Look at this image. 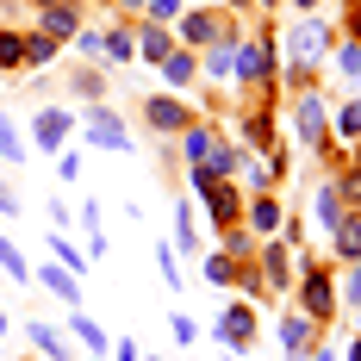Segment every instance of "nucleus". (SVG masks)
<instances>
[{
  "mask_svg": "<svg viewBox=\"0 0 361 361\" xmlns=\"http://www.w3.org/2000/svg\"><path fill=\"white\" fill-rule=\"evenodd\" d=\"M299 305H305V318H336V281H330V268H318L312 255H299Z\"/></svg>",
  "mask_w": 361,
  "mask_h": 361,
  "instance_id": "obj_1",
  "label": "nucleus"
},
{
  "mask_svg": "<svg viewBox=\"0 0 361 361\" xmlns=\"http://www.w3.org/2000/svg\"><path fill=\"white\" fill-rule=\"evenodd\" d=\"M144 125L156 131V137H180L187 125H200V106L180 100V94H149L144 100Z\"/></svg>",
  "mask_w": 361,
  "mask_h": 361,
  "instance_id": "obj_2",
  "label": "nucleus"
},
{
  "mask_svg": "<svg viewBox=\"0 0 361 361\" xmlns=\"http://www.w3.org/2000/svg\"><path fill=\"white\" fill-rule=\"evenodd\" d=\"M281 44H287V50H281V63H305V69H312V63H324V50H330V25L305 13V19L281 37Z\"/></svg>",
  "mask_w": 361,
  "mask_h": 361,
  "instance_id": "obj_3",
  "label": "nucleus"
},
{
  "mask_svg": "<svg viewBox=\"0 0 361 361\" xmlns=\"http://www.w3.org/2000/svg\"><path fill=\"white\" fill-rule=\"evenodd\" d=\"M193 193L206 200V212H212V224H224V231H231V224L243 218V193H237L231 180H218V175H206V169H193Z\"/></svg>",
  "mask_w": 361,
  "mask_h": 361,
  "instance_id": "obj_4",
  "label": "nucleus"
},
{
  "mask_svg": "<svg viewBox=\"0 0 361 361\" xmlns=\"http://www.w3.org/2000/svg\"><path fill=\"white\" fill-rule=\"evenodd\" d=\"M218 37H237L231 13H212V6L180 13V50H206V44H218Z\"/></svg>",
  "mask_w": 361,
  "mask_h": 361,
  "instance_id": "obj_5",
  "label": "nucleus"
},
{
  "mask_svg": "<svg viewBox=\"0 0 361 361\" xmlns=\"http://www.w3.org/2000/svg\"><path fill=\"white\" fill-rule=\"evenodd\" d=\"M231 75H237L243 87H262V81L274 75V44H268V37H237V56H231Z\"/></svg>",
  "mask_w": 361,
  "mask_h": 361,
  "instance_id": "obj_6",
  "label": "nucleus"
},
{
  "mask_svg": "<svg viewBox=\"0 0 361 361\" xmlns=\"http://www.w3.org/2000/svg\"><path fill=\"white\" fill-rule=\"evenodd\" d=\"M255 274H262V293H268V299H281V293L293 287V243H274V237H268V243L255 250Z\"/></svg>",
  "mask_w": 361,
  "mask_h": 361,
  "instance_id": "obj_7",
  "label": "nucleus"
},
{
  "mask_svg": "<svg viewBox=\"0 0 361 361\" xmlns=\"http://www.w3.org/2000/svg\"><path fill=\"white\" fill-rule=\"evenodd\" d=\"M293 131H299L305 149H330V137H324V94H299V100H293ZM330 156H343V149H330Z\"/></svg>",
  "mask_w": 361,
  "mask_h": 361,
  "instance_id": "obj_8",
  "label": "nucleus"
},
{
  "mask_svg": "<svg viewBox=\"0 0 361 361\" xmlns=\"http://www.w3.org/2000/svg\"><path fill=\"white\" fill-rule=\"evenodd\" d=\"M87 144L94 149H131V131H125V118H118L106 100L87 112Z\"/></svg>",
  "mask_w": 361,
  "mask_h": 361,
  "instance_id": "obj_9",
  "label": "nucleus"
},
{
  "mask_svg": "<svg viewBox=\"0 0 361 361\" xmlns=\"http://www.w3.org/2000/svg\"><path fill=\"white\" fill-rule=\"evenodd\" d=\"M312 349H318V318L287 312V318H281V355H287V361H305Z\"/></svg>",
  "mask_w": 361,
  "mask_h": 361,
  "instance_id": "obj_10",
  "label": "nucleus"
},
{
  "mask_svg": "<svg viewBox=\"0 0 361 361\" xmlns=\"http://www.w3.org/2000/svg\"><path fill=\"white\" fill-rule=\"evenodd\" d=\"M218 343H224L231 355H243V349L255 343V312L243 305V299H237V305H224V318H218Z\"/></svg>",
  "mask_w": 361,
  "mask_h": 361,
  "instance_id": "obj_11",
  "label": "nucleus"
},
{
  "mask_svg": "<svg viewBox=\"0 0 361 361\" xmlns=\"http://www.w3.org/2000/svg\"><path fill=\"white\" fill-rule=\"evenodd\" d=\"M37 32L56 37V44L75 37V32H81V6H75V0H69V6H44V13H37Z\"/></svg>",
  "mask_w": 361,
  "mask_h": 361,
  "instance_id": "obj_12",
  "label": "nucleus"
},
{
  "mask_svg": "<svg viewBox=\"0 0 361 361\" xmlns=\"http://www.w3.org/2000/svg\"><path fill=\"white\" fill-rule=\"evenodd\" d=\"M349 212V206H343V187H336V180H318V193H312V218H318V224H324V231H336V218Z\"/></svg>",
  "mask_w": 361,
  "mask_h": 361,
  "instance_id": "obj_13",
  "label": "nucleus"
},
{
  "mask_svg": "<svg viewBox=\"0 0 361 361\" xmlns=\"http://www.w3.org/2000/svg\"><path fill=\"white\" fill-rule=\"evenodd\" d=\"M25 336H32V349H37L44 361H69V336H63V330H50L44 318H32V324H25Z\"/></svg>",
  "mask_w": 361,
  "mask_h": 361,
  "instance_id": "obj_14",
  "label": "nucleus"
},
{
  "mask_svg": "<svg viewBox=\"0 0 361 361\" xmlns=\"http://www.w3.org/2000/svg\"><path fill=\"white\" fill-rule=\"evenodd\" d=\"M32 137H37V149H56L63 137H69V112H56V106H44L32 118Z\"/></svg>",
  "mask_w": 361,
  "mask_h": 361,
  "instance_id": "obj_15",
  "label": "nucleus"
},
{
  "mask_svg": "<svg viewBox=\"0 0 361 361\" xmlns=\"http://www.w3.org/2000/svg\"><path fill=\"white\" fill-rule=\"evenodd\" d=\"M37 281H44V287L56 293V299H63V305H81V274H69V268H63V262H56V268H50V262H44V268H37Z\"/></svg>",
  "mask_w": 361,
  "mask_h": 361,
  "instance_id": "obj_16",
  "label": "nucleus"
},
{
  "mask_svg": "<svg viewBox=\"0 0 361 361\" xmlns=\"http://www.w3.org/2000/svg\"><path fill=\"white\" fill-rule=\"evenodd\" d=\"M243 212H250V231H262V237H274L281 224H287V212L268 200V193H255V200H243Z\"/></svg>",
  "mask_w": 361,
  "mask_h": 361,
  "instance_id": "obj_17",
  "label": "nucleus"
},
{
  "mask_svg": "<svg viewBox=\"0 0 361 361\" xmlns=\"http://www.w3.org/2000/svg\"><path fill=\"white\" fill-rule=\"evenodd\" d=\"M131 56H137V32H118V25H106V44H100V63L125 69Z\"/></svg>",
  "mask_w": 361,
  "mask_h": 361,
  "instance_id": "obj_18",
  "label": "nucleus"
},
{
  "mask_svg": "<svg viewBox=\"0 0 361 361\" xmlns=\"http://www.w3.org/2000/svg\"><path fill=\"white\" fill-rule=\"evenodd\" d=\"M330 237H336V262H361V218H355V212L336 218V231H330Z\"/></svg>",
  "mask_w": 361,
  "mask_h": 361,
  "instance_id": "obj_19",
  "label": "nucleus"
},
{
  "mask_svg": "<svg viewBox=\"0 0 361 361\" xmlns=\"http://www.w3.org/2000/svg\"><path fill=\"white\" fill-rule=\"evenodd\" d=\"M212 144H218V131H206V125H187V131H180V156H187V169H200V162L212 156Z\"/></svg>",
  "mask_w": 361,
  "mask_h": 361,
  "instance_id": "obj_20",
  "label": "nucleus"
},
{
  "mask_svg": "<svg viewBox=\"0 0 361 361\" xmlns=\"http://www.w3.org/2000/svg\"><path fill=\"white\" fill-rule=\"evenodd\" d=\"M162 75H169V87H187V81H193V75H200V56H193V50H169V56H162Z\"/></svg>",
  "mask_w": 361,
  "mask_h": 361,
  "instance_id": "obj_21",
  "label": "nucleus"
},
{
  "mask_svg": "<svg viewBox=\"0 0 361 361\" xmlns=\"http://www.w3.org/2000/svg\"><path fill=\"white\" fill-rule=\"evenodd\" d=\"M75 100H106V63H94V69H75L69 75Z\"/></svg>",
  "mask_w": 361,
  "mask_h": 361,
  "instance_id": "obj_22",
  "label": "nucleus"
},
{
  "mask_svg": "<svg viewBox=\"0 0 361 361\" xmlns=\"http://www.w3.org/2000/svg\"><path fill=\"white\" fill-rule=\"evenodd\" d=\"M243 144L250 149H268V156H274V125H268V112H243Z\"/></svg>",
  "mask_w": 361,
  "mask_h": 361,
  "instance_id": "obj_23",
  "label": "nucleus"
},
{
  "mask_svg": "<svg viewBox=\"0 0 361 361\" xmlns=\"http://www.w3.org/2000/svg\"><path fill=\"white\" fill-rule=\"evenodd\" d=\"M169 50H175V37L162 32V25H144V32H137V56H144V63H162Z\"/></svg>",
  "mask_w": 361,
  "mask_h": 361,
  "instance_id": "obj_24",
  "label": "nucleus"
},
{
  "mask_svg": "<svg viewBox=\"0 0 361 361\" xmlns=\"http://www.w3.org/2000/svg\"><path fill=\"white\" fill-rule=\"evenodd\" d=\"M175 250L200 255V231H193V206L187 200H175Z\"/></svg>",
  "mask_w": 361,
  "mask_h": 361,
  "instance_id": "obj_25",
  "label": "nucleus"
},
{
  "mask_svg": "<svg viewBox=\"0 0 361 361\" xmlns=\"http://www.w3.org/2000/svg\"><path fill=\"white\" fill-rule=\"evenodd\" d=\"M56 50H63V44H56V37H44V32H32V37H25V69H50V63H56Z\"/></svg>",
  "mask_w": 361,
  "mask_h": 361,
  "instance_id": "obj_26",
  "label": "nucleus"
},
{
  "mask_svg": "<svg viewBox=\"0 0 361 361\" xmlns=\"http://www.w3.org/2000/svg\"><path fill=\"white\" fill-rule=\"evenodd\" d=\"M336 75H343L349 87L361 81V44H355V37H343V44H336Z\"/></svg>",
  "mask_w": 361,
  "mask_h": 361,
  "instance_id": "obj_27",
  "label": "nucleus"
},
{
  "mask_svg": "<svg viewBox=\"0 0 361 361\" xmlns=\"http://www.w3.org/2000/svg\"><path fill=\"white\" fill-rule=\"evenodd\" d=\"M25 156H32V149L19 144V125H13V118L0 112V162H25Z\"/></svg>",
  "mask_w": 361,
  "mask_h": 361,
  "instance_id": "obj_28",
  "label": "nucleus"
},
{
  "mask_svg": "<svg viewBox=\"0 0 361 361\" xmlns=\"http://www.w3.org/2000/svg\"><path fill=\"white\" fill-rule=\"evenodd\" d=\"M231 56H237V37H218V44H206V75H231Z\"/></svg>",
  "mask_w": 361,
  "mask_h": 361,
  "instance_id": "obj_29",
  "label": "nucleus"
},
{
  "mask_svg": "<svg viewBox=\"0 0 361 361\" xmlns=\"http://www.w3.org/2000/svg\"><path fill=\"white\" fill-rule=\"evenodd\" d=\"M336 137H343V144L361 137V100H343V106H336Z\"/></svg>",
  "mask_w": 361,
  "mask_h": 361,
  "instance_id": "obj_30",
  "label": "nucleus"
},
{
  "mask_svg": "<svg viewBox=\"0 0 361 361\" xmlns=\"http://www.w3.org/2000/svg\"><path fill=\"white\" fill-rule=\"evenodd\" d=\"M0 69H25V37L0 25Z\"/></svg>",
  "mask_w": 361,
  "mask_h": 361,
  "instance_id": "obj_31",
  "label": "nucleus"
},
{
  "mask_svg": "<svg viewBox=\"0 0 361 361\" xmlns=\"http://www.w3.org/2000/svg\"><path fill=\"white\" fill-rule=\"evenodd\" d=\"M75 343H81V349H94V355H100V349H112V336L94 324V318H75Z\"/></svg>",
  "mask_w": 361,
  "mask_h": 361,
  "instance_id": "obj_32",
  "label": "nucleus"
},
{
  "mask_svg": "<svg viewBox=\"0 0 361 361\" xmlns=\"http://www.w3.org/2000/svg\"><path fill=\"white\" fill-rule=\"evenodd\" d=\"M0 268H6L13 281H32V268H25V255H19V243H13V237H0Z\"/></svg>",
  "mask_w": 361,
  "mask_h": 361,
  "instance_id": "obj_33",
  "label": "nucleus"
},
{
  "mask_svg": "<svg viewBox=\"0 0 361 361\" xmlns=\"http://www.w3.org/2000/svg\"><path fill=\"white\" fill-rule=\"evenodd\" d=\"M200 268H206V281H212V287H231V281H237V262H231V255H206Z\"/></svg>",
  "mask_w": 361,
  "mask_h": 361,
  "instance_id": "obj_34",
  "label": "nucleus"
},
{
  "mask_svg": "<svg viewBox=\"0 0 361 361\" xmlns=\"http://www.w3.org/2000/svg\"><path fill=\"white\" fill-rule=\"evenodd\" d=\"M224 255H231V262H255L250 231H237V224H231V231H224Z\"/></svg>",
  "mask_w": 361,
  "mask_h": 361,
  "instance_id": "obj_35",
  "label": "nucleus"
},
{
  "mask_svg": "<svg viewBox=\"0 0 361 361\" xmlns=\"http://www.w3.org/2000/svg\"><path fill=\"white\" fill-rule=\"evenodd\" d=\"M50 250H56V262H63L69 274H81V268H87V250H75L69 237H50Z\"/></svg>",
  "mask_w": 361,
  "mask_h": 361,
  "instance_id": "obj_36",
  "label": "nucleus"
},
{
  "mask_svg": "<svg viewBox=\"0 0 361 361\" xmlns=\"http://www.w3.org/2000/svg\"><path fill=\"white\" fill-rule=\"evenodd\" d=\"M237 175L250 180V187H268V180H274V162H250V149H243V162H237Z\"/></svg>",
  "mask_w": 361,
  "mask_h": 361,
  "instance_id": "obj_37",
  "label": "nucleus"
},
{
  "mask_svg": "<svg viewBox=\"0 0 361 361\" xmlns=\"http://www.w3.org/2000/svg\"><path fill=\"white\" fill-rule=\"evenodd\" d=\"M349 274H343V287H336V305L349 299V305H361V262H343Z\"/></svg>",
  "mask_w": 361,
  "mask_h": 361,
  "instance_id": "obj_38",
  "label": "nucleus"
},
{
  "mask_svg": "<svg viewBox=\"0 0 361 361\" xmlns=\"http://www.w3.org/2000/svg\"><path fill=\"white\" fill-rule=\"evenodd\" d=\"M336 187H343V200H361V156H355V169L336 175Z\"/></svg>",
  "mask_w": 361,
  "mask_h": 361,
  "instance_id": "obj_39",
  "label": "nucleus"
},
{
  "mask_svg": "<svg viewBox=\"0 0 361 361\" xmlns=\"http://www.w3.org/2000/svg\"><path fill=\"white\" fill-rule=\"evenodd\" d=\"M149 19H180V0H144Z\"/></svg>",
  "mask_w": 361,
  "mask_h": 361,
  "instance_id": "obj_40",
  "label": "nucleus"
},
{
  "mask_svg": "<svg viewBox=\"0 0 361 361\" xmlns=\"http://www.w3.org/2000/svg\"><path fill=\"white\" fill-rule=\"evenodd\" d=\"M156 262H162V274H169V287H180V268H175V250H156Z\"/></svg>",
  "mask_w": 361,
  "mask_h": 361,
  "instance_id": "obj_41",
  "label": "nucleus"
},
{
  "mask_svg": "<svg viewBox=\"0 0 361 361\" xmlns=\"http://www.w3.org/2000/svg\"><path fill=\"white\" fill-rule=\"evenodd\" d=\"M169 330H175V343H193V336H200V324H193V318H175Z\"/></svg>",
  "mask_w": 361,
  "mask_h": 361,
  "instance_id": "obj_42",
  "label": "nucleus"
},
{
  "mask_svg": "<svg viewBox=\"0 0 361 361\" xmlns=\"http://www.w3.org/2000/svg\"><path fill=\"white\" fill-rule=\"evenodd\" d=\"M13 212H19V193H13V187L0 180V218H13Z\"/></svg>",
  "mask_w": 361,
  "mask_h": 361,
  "instance_id": "obj_43",
  "label": "nucleus"
},
{
  "mask_svg": "<svg viewBox=\"0 0 361 361\" xmlns=\"http://www.w3.org/2000/svg\"><path fill=\"white\" fill-rule=\"evenodd\" d=\"M112 361H144V355H137V343H112Z\"/></svg>",
  "mask_w": 361,
  "mask_h": 361,
  "instance_id": "obj_44",
  "label": "nucleus"
},
{
  "mask_svg": "<svg viewBox=\"0 0 361 361\" xmlns=\"http://www.w3.org/2000/svg\"><path fill=\"white\" fill-rule=\"evenodd\" d=\"M305 361H343V355H336V349H312Z\"/></svg>",
  "mask_w": 361,
  "mask_h": 361,
  "instance_id": "obj_45",
  "label": "nucleus"
},
{
  "mask_svg": "<svg viewBox=\"0 0 361 361\" xmlns=\"http://www.w3.org/2000/svg\"><path fill=\"white\" fill-rule=\"evenodd\" d=\"M343 355H349V361H361V336H355V343H349V349H343Z\"/></svg>",
  "mask_w": 361,
  "mask_h": 361,
  "instance_id": "obj_46",
  "label": "nucleus"
},
{
  "mask_svg": "<svg viewBox=\"0 0 361 361\" xmlns=\"http://www.w3.org/2000/svg\"><path fill=\"white\" fill-rule=\"evenodd\" d=\"M118 6H125V13H144V0H118Z\"/></svg>",
  "mask_w": 361,
  "mask_h": 361,
  "instance_id": "obj_47",
  "label": "nucleus"
},
{
  "mask_svg": "<svg viewBox=\"0 0 361 361\" xmlns=\"http://www.w3.org/2000/svg\"><path fill=\"white\" fill-rule=\"evenodd\" d=\"M32 6H37V13H44V6H69V0H32Z\"/></svg>",
  "mask_w": 361,
  "mask_h": 361,
  "instance_id": "obj_48",
  "label": "nucleus"
},
{
  "mask_svg": "<svg viewBox=\"0 0 361 361\" xmlns=\"http://www.w3.org/2000/svg\"><path fill=\"white\" fill-rule=\"evenodd\" d=\"M293 6H299V13H312V6H318V0H293Z\"/></svg>",
  "mask_w": 361,
  "mask_h": 361,
  "instance_id": "obj_49",
  "label": "nucleus"
},
{
  "mask_svg": "<svg viewBox=\"0 0 361 361\" xmlns=\"http://www.w3.org/2000/svg\"><path fill=\"white\" fill-rule=\"evenodd\" d=\"M255 6H281V0H255Z\"/></svg>",
  "mask_w": 361,
  "mask_h": 361,
  "instance_id": "obj_50",
  "label": "nucleus"
},
{
  "mask_svg": "<svg viewBox=\"0 0 361 361\" xmlns=\"http://www.w3.org/2000/svg\"><path fill=\"white\" fill-rule=\"evenodd\" d=\"M0 336H6V312H0Z\"/></svg>",
  "mask_w": 361,
  "mask_h": 361,
  "instance_id": "obj_51",
  "label": "nucleus"
},
{
  "mask_svg": "<svg viewBox=\"0 0 361 361\" xmlns=\"http://www.w3.org/2000/svg\"><path fill=\"white\" fill-rule=\"evenodd\" d=\"M355 312H361V305H355Z\"/></svg>",
  "mask_w": 361,
  "mask_h": 361,
  "instance_id": "obj_52",
  "label": "nucleus"
}]
</instances>
